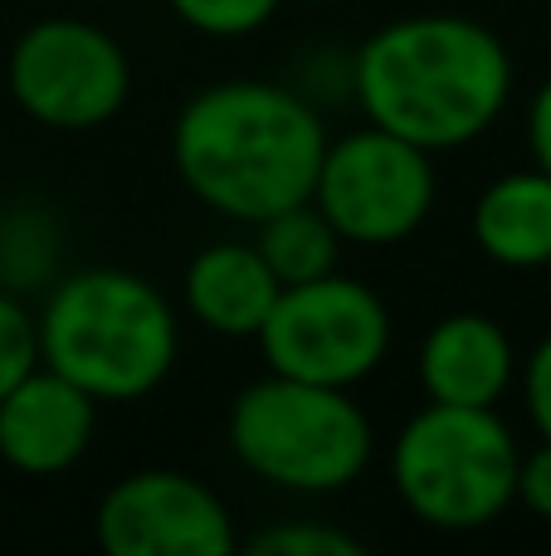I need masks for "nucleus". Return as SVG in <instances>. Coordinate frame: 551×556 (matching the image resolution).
<instances>
[{
	"label": "nucleus",
	"mask_w": 551,
	"mask_h": 556,
	"mask_svg": "<svg viewBox=\"0 0 551 556\" xmlns=\"http://www.w3.org/2000/svg\"><path fill=\"white\" fill-rule=\"evenodd\" d=\"M10 98L54 132H93L113 123L132 93L127 49L103 25L74 15L35 20L5 59Z\"/></svg>",
	"instance_id": "6e6552de"
},
{
	"label": "nucleus",
	"mask_w": 551,
	"mask_h": 556,
	"mask_svg": "<svg viewBox=\"0 0 551 556\" xmlns=\"http://www.w3.org/2000/svg\"><path fill=\"white\" fill-rule=\"evenodd\" d=\"M54 260H59L54 215L29 201L0 211V288L29 293L39 283H54Z\"/></svg>",
	"instance_id": "2eb2a0df"
},
{
	"label": "nucleus",
	"mask_w": 551,
	"mask_h": 556,
	"mask_svg": "<svg viewBox=\"0 0 551 556\" xmlns=\"http://www.w3.org/2000/svg\"><path fill=\"white\" fill-rule=\"evenodd\" d=\"M474 244L498 269H547L551 264V176L527 166L484 186L474 201Z\"/></svg>",
	"instance_id": "ddd939ff"
},
{
	"label": "nucleus",
	"mask_w": 551,
	"mask_h": 556,
	"mask_svg": "<svg viewBox=\"0 0 551 556\" xmlns=\"http://www.w3.org/2000/svg\"><path fill=\"white\" fill-rule=\"evenodd\" d=\"M93 430L98 401L44 362L0 395V464L25 479L68 473L88 454Z\"/></svg>",
	"instance_id": "9d476101"
},
{
	"label": "nucleus",
	"mask_w": 551,
	"mask_h": 556,
	"mask_svg": "<svg viewBox=\"0 0 551 556\" xmlns=\"http://www.w3.org/2000/svg\"><path fill=\"white\" fill-rule=\"evenodd\" d=\"M351 98L371 127L435 152L469 147L513 98V54L488 25L420 10L381 25L351 54Z\"/></svg>",
	"instance_id": "f257e3e1"
},
{
	"label": "nucleus",
	"mask_w": 551,
	"mask_h": 556,
	"mask_svg": "<svg viewBox=\"0 0 551 556\" xmlns=\"http://www.w3.org/2000/svg\"><path fill=\"white\" fill-rule=\"evenodd\" d=\"M39 362H44V356H39V323H35V313L20 303V293L0 288V395H5L10 386L25 381Z\"/></svg>",
	"instance_id": "a211bd4d"
},
{
	"label": "nucleus",
	"mask_w": 551,
	"mask_h": 556,
	"mask_svg": "<svg viewBox=\"0 0 551 556\" xmlns=\"http://www.w3.org/2000/svg\"><path fill=\"white\" fill-rule=\"evenodd\" d=\"M254 244H259L264 264L279 274V283H308L337 269L342 235L312 201H298L289 211L269 215L254 225Z\"/></svg>",
	"instance_id": "4468645a"
},
{
	"label": "nucleus",
	"mask_w": 551,
	"mask_h": 556,
	"mask_svg": "<svg viewBox=\"0 0 551 556\" xmlns=\"http://www.w3.org/2000/svg\"><path fill=\"white\" fill-rule=\"evenodd\" d=\"M279 274L264 264L259 244L220 240L205 244L181 278L185 313L215 337H234V342H254L269 317L273 298H279Z\"/></svg>",
	"instance_id": "f8f14e48"
},
{
	"label": "nucleus",
	"mask_w": 551,
	"mask_h": 556,
	"mask_svg": "<svg viewBox=\"0 0 551 556\" xmlns=\"http://www.w3.org/2000/svg\"><path fill=\"white\" fill-rule=\"evenodd\" d=\"M181 25L210 39H244L279 15L283 0H166Z\"/></svg>",
	"instance_id": "dca6fc26"
},
{
	"label": "nucleus",
	"mask_w": 551,
	"mask_h": 556,
	"mask_svg": "<svg viewBox=\"0 0 551 556\" xmlns=\"http://www.w3.org/2000/svg\"><path fill=\"white\" fill-rule=\"evenodd\" d=\"M425 401L439 405H498L517 381L513 337L488 313H449L425 332L415 352Z\"/></svg>",
	"instance_id": "9b49d317"
},
{
	"label": "nucleus",
	"mask_w": 551,
	"mask_h": 556,
	"mask_svg": "<svg viewBox=\"0 0 551 556\" xmlns=\"http://www.w3.org/2000/svg\"><path fill=\"white\" fill-rule=\"evenodd\" d=\"M517 381H523V401H527V420L533 430L551 440V332L533 346L523 366H517Z\"/></svg>",
	"instance_id": "6ab92c4d"
},
{
	"label": "nucleus",
	"mask_w": 551,
	"mask_h": 556,
	"mask_svg": "<svg viewBox=\"0 0 551 556\" xmlns=\"http://www.w3.org/2000/svg\"><path fill=\"white\" fill-rule=\"evenodd\" d=\"M328 127L308 93L269 78H225L176 113L171 166L215 215L259 225L312 201Z\"/></svg>",
	"instance_id": "f03ea898"
},
{
	"label": "nucleus",
	"mask_w": 551,
	"mask_h": 556,
	"mask_svg": "<svg viewBox=\"0 0 551 556\" xmlns=\"http://www.w3.org/2000/svg\"><path fill=\"white\" fill-rule=\"evenodd\" d=\"M35 323L44 366L84 386L98 405L152 395L181 356L171 298L152 278L113 264L54 278Z\"/></svg>",
	"instance_id": "7ed1b4c3"
},
{
	"label": "nucleus",
	"mask_w": 551,
	"mask_h": 556,
	"mask_svg": "<svg viewBox=\"0 0 551 556\" xmlns=\"http://www.w3.org/2000/svg\"><path fill=\"white\" fill-rule=\"evenodd\" d=\"M254 342L269 371L351 391L386 362L390 307L371 283L332 269L308 283H283Z\"/></svg>",
	"instance_id": "423d86ee"
},
{
	"label": "nucleus",
	"mask_w": 551,
	"mask_h": 556,
	"mask_svg": "<svg viewBox=\"0 0 551 556\" xmlns=\"http://www.w3.org/2000/svg\"><path fill=\"white\" fill-rule=\"evenodd\" d=\"M225 440L254 479L318 498L351 489L376 454V430L357 395L279 371L234 395Z\"/></svg>",
	"instance_id": "20e7f679"
},
{
	"label": "nucleus",
	"mask_w": 551,
	"mask_h": 556,
	"mask_svg": "<svg viewBox=\"0 0 551 556\" xmlns=\"http://www.w3.org/2000/svg\"><path fill=\"white\" fill-rule=\"evenodd\" d=\"M517 503L533 518L551 522V440H542L537 450H527L517 459Z\"/></svg>",
	"instance_id": "aec40b11"
},
{
	"label": "nucleus",
	"mask_w": 551,
	"mask_h": 556,
	"mask_svg": "<svg viewBox=\"0 0 551 556\" xmlns=\"http://www.w3.org/2000/svg\"><path fill=\"white\" fill-rule=\"evenodd\" d=\"M308 5H332V0H308Z\"/></svg>",
	"instance_id": "4be33fe9"
},
{
	"label": "nucleus",
	"mask_w": 551,
	"mask_h": 556,
	"mask_svg": "<svg viewBox=\"0 0 551 556\" xmlns=\"http://www.w3.org/2000/svg\"><path fill=\"white\" fill-rule=\"evenodd\" d=\"M254 556H361V538L332 528V522H279L249 538Z\"/></svg>",
	"instance_id": "f3484780"
},
{
	"label": "nucleus",
	"mask_w": 551,
	"mask_h": 556,
	"mask_svg": "<svg viewBox=\"0 0 551 556\" xmlns=\"http://www.w3.org/2000/svg\"><path fill=\"white\" fill-rule=\"evenodd\" d=\"M527 152H533V166L551 176V78H542L527 103Z\"/></svg>",
	"instance_id": "412c9836"
},
{
	"label": "nucleus",
	"mask_w": 551,
	"mask_h": 556,
	"mask_svg": "<svg viewBox=\"0 0 551 556\" xmlns=\"http://www.w3.org/2000/svg\"><path fill=\"white\" fill-rule=\"evenodd\" d=\"M435 162L425 147L386 132V127H357V132L328 137L318 166L312 205L332 220L342 244H400L435 211Z\"/></svg>",
	"instance_id": "0eeeda50"
},
{
	"label": "nucleus",
	"mask_w": 551,
	"mask_h": 556,
	"mask_svg": "<svg viewBox=\"0 0 551 556\" xmlns=\"http://www.w3.org/2000/svg\"><path fill=\"white\" fill-rule=\"evenodd\" d=\"M98 547L107 556H230L234 522L220 493L185 469H137L98 498Z\"/></svg>",
	"instance_id": "1a4fd4ad"
},
{
	"label": "nucleus",
	"mask_w": 551,
	"mask_h": 556,
	"mask_svg": "<svg viewBox=\"0 0 551 556\" xmlns=\"http://www.w3.org/2000/svg\"><path fill=\"white\" fill-rule=\"evenodd\" d=\"M517 450L498 405L425 401L396 434L390 483L435 532H478L517 503Z\"/></svg>",
	"instance_id": "39448f33"
}]
</instances>
